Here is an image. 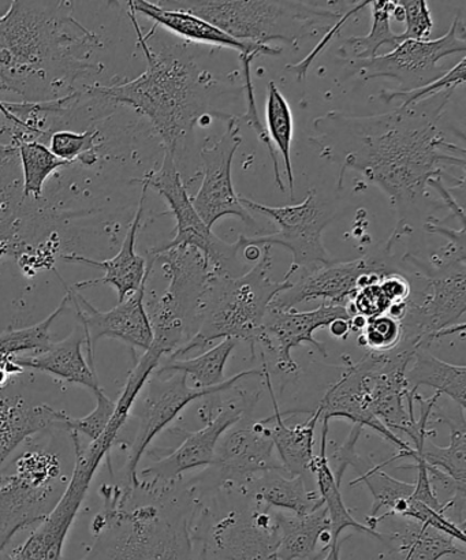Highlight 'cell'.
<instances>
[{"label": "cell", "instance_id": "6da1fadb", "mask_svg": "<svg viewBox=\"0 0 466 560\" xmlns=\"http://www.w3.org/2000/svg\"><path fill=\"white\" fill-rule=\"evenodd\" d=\"M453 92L426 109L397 108L374 117L352 118L327 114L316 122L315 141L323 156H338L345 172L354 170L380 186L399 210L424 197L431 179L442 178L448 166L465 167V150L453 145L440 120ZM434 98V97H432Z\"/></svg>", "mask_w": 466, "mask_h": 560}, {"label": "cell", "instance_id": "7a4b0ae2", "mask_svg": "<svg viewBox=\"0 0 466 560\" xmlns=\"http://www.w3.org/2000/svg\"><path fill=\"white\" fill-rule=\"evenodd\" d=\"M101 47V37L71 14L70 2L15 0L0 16V91L26 103L58 95L96 70L90 58Z\"/></svg>", "mask_w": 466, "mask_h": 560}, {"label": "cell", "instance_id": "3957f363", "mask_svg": "<svg viewBox=\"0 0 466 560\" xmlns=\"http://www.w3.org/2000/svg\"><path fill=\"white\" fill-rule=\"evenodd\" d=\"M137 43L144 52L147 69L136 80L112 86H93L91 93L126 104L144 115L161 137L164 151L177 162L188 145L196 124L207 115L217 80L201 69L185 46L153 51L142 33L136 13L129 10Z\"/></svg>", "mask_w": 466, "mask_h": 560}, {"label": "cell", "instance_id": "277c9868", "mask_svg": "<svg viewBox=\"0 0 466 560\" xmlns=\"http://www.w3.org/2000/svg\"><path fill=\"white\" fill-rule=\"evenodd\" d=\"M174 491L145 492L151 502L131 504L135 491L104 485V506L92 521L95 541L82 560H195L191 502Z\"/></svg>", "mask_w": 466, "mask_h": 560}, {"label": "cell", "instance_id": "5b68a950", "mask_svg": "<svg viewBox=\"0 0 466 560\" xmlns=\"http://www.w3.org/2000/svg\"><path fill=\"white\" fill-rule=\"evenodd\" d=\"M271 249L263 246L260 259L244 276L210 273L197 313L196 332L168 360H180L218 339L243 340L249 345L254 359L268 307L279 293L292 285V279L283 278L281 282L271 279Z\"/></svg>", "mask_w": 466, "mask_h": 560}, {"label": "cell", "instance_id": "8992f818", "mask_svg": "<svg viewBox=\"0 0 466 560\" xmlns=\"http://www.w3.org/2000/svg\"><path fill=\"white\" fill-rule=\"evenodd\" d=\"M164 9L186 11L210 22L235 40L268 46L283 42L299 47L323 27L328 30L345 14L311 2H267V0H184L158 2Z\"/></svg>", "mask_w": 466, "mask_h": 560}, {"label": "cell", "instance_id": "52a82bcc", "mask_svg": "<svg viewBox=\"0 0 466 560\" xmlns=\"http://www.w3.org/2000/svg\"><path fill=\"white\" fill-rule=\"evenodd\" d=\"M161 262L164 276L170 280L161 299L148 302L153 340L148 350L161 357H172L194 337L197 313L205 293L210 267L201 252L190 246H179L151 256Z\"/></svg>", "mask_w": 466, "mask_h": 560}, {"label": "cell", "instance_id": "ba28073f", "mask_svg": "<svg viewBox=\"0 0 466 560\" xmlns=\"http://www.w3.org/2000/svg\"><path fill=\"white\" fill-rule=\"evenodd\" d=\"M261 370L243 371L226 378L212 388H195L188 384V377L179 372H153L136 398L129 416L137 420L133 442L130 443L123 469V485L129 490L139 488V465L142 455L151 446L153 439L166 430L183 411L195 400L211 395L230 392L241 381L251 376H260Z\"/></svg>", "mask_w": 466, "mask_h": 560}, {"label": "cell", "instance_id": "9c48e42d", "mask_svg": "<svg viewBox=\"0 0 466 560\" xmlns=\"http://www.w3.org/2000/svg\"><path fill=\"white\" fill-rule=\"evenodd\" d=\"M123 422L113 420L96 441L81 446L80 436L70 433L74 448V468L57 506L21 546L3 552L9 560H60L71 526L92 485L98 466L107 459Z\"/></svg>", "mask_w": 466, "mask_h": 560}, {"label": "cell", "instance_id": "30bf717a", "mask_svg": "<svg viewBox=\"0 0 466 560\" xmlns=\"http://www.w3.org/2000/svg\"><path fill=\"white\" fill-rule=\"evenodd\" d=\"M68 480L57 455L31 450L0 482V556L19 532L40 524L62 497Z\"/></svg>", "mask_w": 466, "mask_h": 560}, {"label": "cell", "instance_id": "8fae6325", "mask_svg": "<svg viewBox=\"0 0 466 560\" xmlns=\"http://www.w3.org/2000/svg\"><path fill=\"white\" fill-rule=\"evenodd\" d=\"M260 394H248L241 389L237 397L226 404L208 402L199 413L205 427L199 431H179L184 442L172 454L156 460L137 474L139 488L150 492L174 487L186 471L213 465L219 441L224 432L245 416L252 415Z\"/></svg>", "mask_w": 466, "mask_h": 560}, {"label": "cell", "instance_id": "7c38bea8", "mask_svg": "<svg viewBox=\"0 0 466 560\" xmlns=\"http://www.w3.org/2000/svg\"><path fill=\"white\" fill-rule=\"evenodd\" d=\"M241 205L248 211H256L272 219L279 232L261 237L241 235L237 244L241 250L246 246H283L292 252L293 260L284 278L292 279L294 273L334 262L323 244V232L333 222L334 213L315 190H311L303 202L287 207H268L240 196Z\"/></svg>", "mask_w": 466, "mask_h": 560}, {"label": "cell", "instance_id": "4fadbf2b", "mask_svg": "<svg viewBox=\"0 0 466 560\" xmlns=\"http://www.w3.org/2000/svg\"><path fill=\"white\" fill-rule=\"evenodd\" d=\"M131 184H139L145 186L147 189L156 190L167 202L170 212L177 221L175 237L150 250L148 255L156 256L163 252L179 248V246H190V248L201 252L211 273L233 276V268L238 262L240 245L224 243L201 221L199 213L191 205L190 196L172 153L164 151L162 166L147 173L144 177L131 180Z\"/></svg>", "mask_w": 466, "mask_h": 560}, {"label": "cell", "instance_id": "5bb4252c", "mask_svg": "<svg viewBox=\"0 0 466 560\" xmlns=\"http://www.w3.org/2000/svg\"><path fill=\"white\" fill-rule=\"evenodd\" d=\"M465 51V26L462 16L457 15L446 35L435 40H407L381 57L350 60L349 69L365 81L396 80L401 85L398 91H412L431 84L446 73L438 68L440 60Z\"/></svg>", "mask_w": 466, "mask_h": 560}, {"label": "cell", "instance_id": "9a60e30c", "mask_svg": "<svg viewBox=\"0 0 466 560\" xmlns=\"http://www.w3.org/2000/svg\"><path fill=\"white\" fill-rule=\"evenodd\" d=\"M429 283L423 301H408L401 318L403 342L415 349L429 348L434 340L464 332L466 324H457L466 312L465 266L426 276Z\"/></svg>", "mask_w": 466, "mask_h": 560}, {"label": "cell", "instance_id": "2e32d148", "mask_svg": "<svg viewBox=\"0 0 466 560\" xmlns=\"http://www.w3.org/2000/svg\"><path fill=\"white\" fill-rule=\"evenodd\" d=\"M224 120L228 126L221 139L201 148L200 158L205 174L199 191L195 197H190L191 205L208 229L212 230L219 219L224 217L240 218L248 226H255V219L241 205L232 179L233 159L243 142L240 135L241 122L238 117L233 115H228Z\"/></svg>", "mask_w": 466, "mask_h": 560}, {"label": "cell", "instance_id": "e0dca14e", "mask_svg": "<svg viewBox=\"0 0 466 560\" xmlns=\"http://www.w3.org/2000/svg\"><path fill=\"white\" fill-rule=\"evenodd\" d=\"M212 466L218 470L219 485L240 493L257 476L267 471H283L276 457L268 422L266 419L256 421L252 415L245 416L223 433Z\"/></svg>", "mask_w": 466, "mask_h": 560}, {"label": "cell", "instance_id": "ac0fdd59", "mask_svg": "<svg viewBox=\"0 0 466 560\" xmlns=\"http://www.w3.org/2000/svg\"><path fill=\"white\" fill-rule=\"evenodd\" d=\"M394 272L380 257L337 262L303 271L288 290L279 293L270 306L294 310L301 302L323 300L348 306L353 295L364 285L377 282L386 273Z\"/></svg>", "mask_w": 466, "mask_h": 560}, {"label": "cell", "instance_id": "d6986e66", "mask_svg": "<svg viewBox=\"0 0 466 560\" xmlns=\"http://www.w3.org/2000/svg\"><path fill=\"white\" fill-rule=\"evenodd\" d=\"M147 283L107 312L98 311L80 291L73 288L66 291L69 306L73 307L84 332L86 359L92 365H95L96 345L103 338L123 340L144 351L151 348L153 331L144 302Z\"/></svg>", "mask_w": 466, "mask_h": 560}, {"label": "cell", "instance_id": "ffe728a7", "mask_svg": "<svg viewBox=\"0 0 466 560\" xmlns=\"http://www.w3.org/2000/svg\"><path fill=\"white\" fill-rule=\"evenodd\" d=\"M338 318H352L348 306L325 301L315 311L308 312L270 306L263 323L260 346L276 355L278 371L293 375L299 366L293 360L292 351L300 346L311 345L327 355L326 346L317 342L314 334L317 329L327 328Z\"/></svg>", "mask_w": 466, "mask_h": 560}, {"label": "cell", "instance_id": "44dd1931", "mask_svg": "<svg viewBox=\"0 0 466 560\" xmlns=\"http://www.w3.org/2000/svg\"><path fill=\"white\" fill-rule=\"evenodd\" d=\"M212 540L224 560H279L276 509L234 510L213 526Z\"/></svg>", "mask_w": 466, "mask_h": 560}, {"label": "cell", "instance_id": "7402d4cb", "mask_svg": "<svg viewBox=\"0 0 466 560\" xmlns=\"http://www.w3.org/2000/svg\"><path fill=\"white\" fill-rule=\"evenodd\" d=\"M345 371L341 378L325 394V397L317 406L323 422H330L331 419H348L354 425L369 427L380 433L387 442L397 447L398 453L392 459L386 460L387 465L401 458H412L415 450L410 443L405 442L397 433L388 430L381 420L372 413L366 402L361 373L358 362L350 359V355H342Z\"/></svg>", "mask_w": 466, "mask_h": 560}, {"label": "cell", "instance_id": "603a6c76", "mask_svg": "<svg viewBox=\"0 0 466 560\" xmlns=\"http://www.w3.org/2000/svg\"><path fill=\"white\" fill-rule=\"evenodd\" d=\"M147 191L145 186H142L139 208H137L133 221H131L128 233H126L123 246H120L118 254L112 257V259L97 261L79 255L63 256L66 261L84 262L86 266L104 271L102 278L84 280V282L75 283L71 288L81 291L82 289L93 288V285L98 284L113 285L117 290L119 304V302H124L130 295L136 294L141 289V285L148 282L152 268L155 266V260L152 257H148L147 261L144 257L136 252V241L141 228L142 213H144Z\"/></svg>", "mask_w": 466, "mask_h": 560}, {"label": "cell", "instance_id": "cb8c5ba5", "mask_svg": "<svg viewBox=\"0 0 466 560\" xmlns=\"http://www.w3.org/2000/svg\"><path fill=\"white\" fill-rule=\"evenodd\" d=\"M129 10L133 13L145 15L147 19L153 21L155 26H162L174 35L186 38V40L207 44V46L234 49L238 51L241 57H278L282 49L270 46H255L235 40L226 33L218 30L217 26L205 20L199 19L186 11L164 9L158 2H148V0H130L128 2Z\"/></svg>", "mask_w": 466, "mask_h": 560}, {"label": "cell", "instance_id": "d4e9b609", "mask_svg": "<svg viewBox=\"0 0 466 560\" xmlns=\"http://www.w3.org/2000/svg\"><path fill=\"white\" fill-rule=\"evenodd\" d=\"M261 375L265 377L267 392L272 400L273 415L267 417L270 427V438L276 447L284 474L288 476H305L315 463V430L321 420L319 411L315 410L310 419L294 427L283 421L278 399L271 383L270 370L265 353H261Z\"/></svg>", "mask_w": 466, "mask_h": 560}, {"label": "cell", "instance_id": "484cf974", "mask_svg": "<svg viewBox=\"0 0 466 560\" xmlns=\"http://www.w3.org/2000/svg\"><path fill=\"white\" fill-rule=\"evenodd\" d=\"M69 415L46 404L32 405L20 395H0V469L27 439L48 430H62Z\"/></svg>", "mask_w": 466, "mask_h": 560}, {"label": "cell", "instance_id": "4316f807", "mask_svg": "<svg viewBox=\"0 0 466 560\" xmlns=\"http://www.w3.org/2000/svg\"><path fill=\"white\" fill-rule=\"evenodd\" d=\"M85 337L82 329H74L68 338L51 343L40 353L15 355L11 360L22 370L46 372L62 381L91 389L93 394L102 389L95 365L84 354Z\"/></svg>", "mask_w": 466, "mask_h": 560}, {"label": "cell", "instance_id": "83f0119b", "mask_svg": "<svg viewBox=\"0 0 466 560\" xmlns=\"http://www.w3.org/2000/svg\"><path fill=\"white\" fill-rule=\"evenodd\" d=\"M279 560H322L331 547L330 518L325 504L305 515H288L276 510Z\"/></svg>", "mask_w": 466, "mask_h": 560}, {"label": "cell", "instance_id": "f1b7e54d", "mask_svg": "<svg viewBox=\"0 0 466 560\" xmlns=\"http://www.w3.org/2000/svg\"><path fill=\"white\" fill-rule=\"evenodd\" d=\"M241 493L257 504L289 510L295 515L310 514L323 506L319 493L306 488L304 476H288L278 470L257 476Z\"/></svg>", "mask_w": 466, "mask_h": 560}, {"label": "cell", "instance_id": "f546056e", "mask_svg": "<svg viewBox=\"0 0 466 560\" xmlns=\"http://www.w3.org/2000/svg\"><path fill=\"white\" fill-rule=\"evenodd\" d=\"M385 541L401 560H441L445 557H465L453 537L416 521L399 518Z\"/></svg>", "mask_w": 466, "mask_h": 560}, {"label": "cell", "instance_id": "4dcf8cb0", "mask_svg": "<svg viewBox=\"0 0 466 560\" xmlns=\"http://www.w3.org/2000/svg\"><path fill=\"white\" fill-rule=\"evenodd\" d=\"M330 422H323L322 442L319 455H316L314 466H312V474L316 476L317 488H319V497L323 504L327 509L328 518H330L331 545L339 541L345 529H354L360 534L375 537L380 541H385L383 534L377 530H372L365 524H360L359 521L353 518L347 506H345L341 490L336 476L331 469L330 460L327 457V436L328 427Z\"/></svg>", "mask_w": 466, "mask_h": 560}, {"label": "cell", "instance_id": "1f68e13d", "mask_svg": "<svg viewBox=\"0 0 466 560\" xmlns=\"http://www.w3.org/2000/svg\"><path fill=\"white\" fill-rule=\"evenodd\" d=\"M407 381L410 389L418 392L427 386L436 393L446 394L459 406L463 413L466 409V366L448 364L436 359L429 349L420 348L415 351L412 361L407 370Z\"/></svg>", "mask_w": 466, "mask_h": 560}, {"label": "cell", "instance_id": "d6a6232c", "mask_svg": "<svg viewBox=\"0 0 466 560\" xmlns=\"http://www.w3.org/2000/svg\"><path fill=\"white\" fill-rule=\"evenodd\" d=\"M238 340L223 339L205 353L188 360H167L166 364L159 365L158 372H179L190 377L195 388H212L219 386L224 377L230 355H232Z\"/></svg>", "mask_w": 466, "mask_h": 560}, {"label": "cell", "instance_id": "836d02e7", "mask_svg": "<svg viewBox=\"0 0 466 560\" xmlns=\"http://www.w3.org/2000/svg\"><path fill=\"white\" fill-rule=\"evenodd\" d=\"M372 27L366 36L349 37L343 43L339 55L350 60H369L377 57L383 46L392 49L398 46V35L392 31V13L394 0H372Z\"/></svg>", "mask_w": 466, "mask_h": 560}, {"label": "cell", "instance_id": "e575fe53", "mask_svg": "<svg viewBox=\"0 0 466 560\" xmlns=\"http://www.w3.org/2000/svg\"><path fill=\"white\" fill-rule=\"evenodd\" d=\"M266 119L267 133L270 137L273 148L281 153L287 170L290 196L294 199V173L292 163V144L294 122L292 108L287 98L279 91L276 82L270 81L267 85Z\"/></svg>", "mask_w": 466, "mask_h": 560}, {"label": "cell", "instance_id": "d590c367", "mask_svg": "<svg viewBox=\"0 0 466 560\" xmlns=\"http://www.w3.org/2000/svg\"><path fill=\"white\" fill-rule=\"evenodd\" d=\"M432 415L440 417L442 422L451 430V444L447 447L435 446L434 443L424 444L421 450V458L427 465L434 466L452 479L466 485V425L464 415L459 420L443 415L442 410L432 411Z\"/></svg>", "mask_w": 466, "mask_h": 560}, {"label": "cell", "instance_id": "8d00e7d4", "mask_svg": "<svg viewBox=\"0 0 466 560\" xmlns=\"http://www.w3.org/2000/svg\"><path fill=\"white\" fill-rule=\"evenodd\" d=\"M16 144L24 174V197L38 200L43 196V186L51 174L59 168L71 166V163L60 161L42 142L20 140Z\"/></svg>", "mask_w": 466, "mask_h": 560}, {"label": "cell", "instance_id": "74e56055", "mask_svg": "<svg viewBox=\"0 0 466 560\" xmlns=\"http://www.w3.org/2000/svg\"><path fill=\"white\" fill-rule=\"evenodd\" d=\"M69 307L68 296L65 295L57 310L40 323L25 328H9L0 332V359H3V357L35 354L46 350L53 343V324Z\"/></svg>", "mask_w": 466, "mask_h": 560}, {"label": "cell", "instance_id": "f35d334b", "mask_svg": "<svg viewBox=\"0 0 466 560\" xmlns=\"http://www.w3.org/2000/svg\"><path fill=\"white\" fill-rule=\"evenodd\" d=\"M101 137L98 130H86L84 133L74 131H55L49 140V151L60 161L74 164L79 162L82 166L92 167L97 162L96 140Z\"/></svg>", "mask_w": 466, "mask_h": 560}, {"label": "cell", "instance_id": "ab89813d", "mask_svg": "<svg viewBox=\"0 0 466 560\" xmlns=\"http://www.w3.org/2000/svg\"><path fill=\"white\" fill-rule=\"evenodd\" d=\"M465 58L454 66L445 74L429 85L416 88L412 91H388L383 90L380 97L385 103L401 101L399 108L415 107L416 104L430 101L432 97L442 95L445 92H454L465 82Z\"/></svg>", "mask_w": 466, "mask_h": 560}, {"label": "cell", "instance_id": "60d3db41", "mask_svg": "<svg viewBox=\"0 0 466 560\" xmlns=\"http://www.w3.org/2000/svg\"><path fill=\"white\" fill-rule=\"evenodd\" d=\"M404 331L401 322L391 315L369 318L360 332L359 345L369 353H388L401 345Z\"/></svg>", "mask_w": 466, "mask_h": 560}, {"label": "cell", "instance_id": "b9f144b4", "mask_svg": "<svg viewBox=\"0 0 466 560\" xmlns=\"http://www.w3.org/2000/svg\"><path fill=\"white\" fill-rule=\"evenodd\" d=\"M254 57H241V63H243L244 69V80L245 86L244 91L246 93V113L238 117L241 124L245 122L251 126L252 129L256 131L257 139L261 142L263 145L267 148L268 153H270V158L273 164V172H276V184L278 189L283 191L284 194V185L282 183L281 173H279V162L276 148H273L270 137H268L266 126L261 124L259 117V109H257L256 97H255V88L252 84V74H251V63L254 62Z\"/></svg>", "mask_w": 466, "mask_h": 560}, {"label": "cell", "instance_id": "7bdbcfd3", "mask_svg": "<svg viewBox=\"0 0 466 560\" xmlns=\"http://www.w3.org/2000/svg\"><path fill=\"white\" fill-rule=\"evenodd\" d=\"M93 395L96 398L95 409L90 415L80 417V419L69 417L63 427V431L75 433V435H84L90 438L91 442L103 435L104 431L112 424L115 410H117V402L109 399L103 388Z\"/></svg>", "mask_w": 466, "mask_h": 560}, {"label": "cell", "instance_id": "ee69618b", "mask_svg": "<svg viewBox=\"0 0 466 560\" xmlns=\"http://www.w3.org/2000/svg\"><path fill=\"white\" fill-rule=\"evenodd\" d=\"M404 11L405 31L398 35V43L407 40H429L434 20L426 0H397Z\"/></svg>", "mask_w": 466, "mask_h": 560}, {"label": "cell", "instance_id": "f6af8a7d", "mask_svg": "<svg viewBox=\"0 0 466 560\" xmlns=\"http://www.w3.org/2000/svg\"><path fill=\"white\" fill-rule=\"evenodd\" d=\"M380 280L364 285V288L359 289L358 293L353 295L352 301H350L348 305L352 316L358 315L372 318L386 315L388 310H391V302H388L385 294L382 293Z\"/></svg>", "mask_w": 466, "mask_h": 560}, {"label": "cell", "instance_id": "bcb514c9", "mask_svg": "<svg viewBox=\"0 0 466 560\" xmlns=\"http://www.w3.org/2000/svg\"><path fill=\"white\" fill-rule=\"evenodd\" d=\"M369 3L370 2H360L353 5V9L349 10L348 13L345 14L343 19L336 22L331 30L327 31L326 36L322 38L321 43L317 44L316 48L308 55V57H306L304 60H301V62H299L298 65H288L287 69L289 71H292V73H295V75H298L299 81L304 80L306 73H308L311 63L314 62L317 55H319L323 51V49H325L328 46V44L333 42L334 36L338 35V32L342 30L343 25L347 24L349 19H352L354 14H358L360 10L369 8Z\"/></svg>", "mask_w": 466, "mask_h": 560}, {"label": "cell", "instance_id": "7dc6e473", "mask_svg": "<svg viewBox=\"0 0 466 560\" xmlns=\"http://www.w3.org/2000/svg\"><path fill=\"white\" fill-rule=\"evenodd\" d=\"M380 288L392 306L405 304V302L410 300V294H412L409 280L398 272L383 276L380 280Z\"/></svg>", "mask_w": 466, "mask_h": 560}, {"label": "cell", "instance_id": "c3c4849f", "mask_svg": "<svg viewBox=\"0 0 466 560\" xmlns=\"http://www.w3.org/2000/svg\"><path fill=\"white\" fill-rule=\"evenodd\" d=\"M327 328L331 337L336 339H348L350 332H352V329H350V318H338V320L333 322Z\"/></svg>", "mask_w": 466, "mask_h": 560}, {"label": "cell", "instance_id": "681fc988", "mask_svg": "<svg viewBox=\"0 0 466 560\" xmlns=\"http://www.w3.org/2000/svg\"><path fill=\"white\" fill-rule=\"evenodd\" d=\"M0 113H2L5 118L11 120V122H14L16 126H21V128H24L30 131H35V133H37V130L31 128V126L25 124L24 120L16 118L13 114H10L8 109H5L3 102H0Z\"/></svg>", "mask_w": 466, "mask_h": 560}, {"label": "cell", "instance_id": "f907efd6", "mask_svg": "<svg viewBox=\"0 0 466 560\" xmlns=\"http://www.w3.org/2000/svg\"><path fill=\"white\" fill-rule=\"evenodd\" d=\"M339 551H341V542H336V545H331L330 550L327 551L326 557L322 560H341L339 559Z\"/></svg>", "mask_w": 466, "mask_h": 560}, {"label": "cell", "instance_id": "816d5d0a", "mask_svg": "<svg viewBox=\"0 0 466 560\" xmlns=\"http://www.w3.org/2000/svg\"><path fill=\"white\" fill-rule=\"evenodd\" d=\"M0 560H8V559H5L3 556H0Z\"/></svg>", "mask_w": 466, "mask_h": 560}]
</instances>
